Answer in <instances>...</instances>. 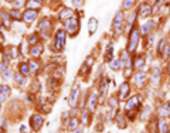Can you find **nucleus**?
I'll list each match as a JSON object with an SVG mask.
<instances>
[{
  "label": "nucleus",
  "instance_id": "2eb2a0df",
  "mask_svg": "<svg viewBox=\"0 0 170 133\" xmlns=\"http://www.w3.org/2000/svg\"><path fill=\"white\" fill-rule=\"evenodd\" d=\"M72 9H62L60 13V20H64V21H67L68 19H71V16H72Z\"/></svg>",
  "mask_w": 170,
  "mask_h": 133
},
{
  "label": "nucleus",
  "instance_id": "b1692460",
  "mask_svg": "<svg viewBox=\"0 0 170 133\" xmlns=\"http://www.w3.org/2000/svg\"><path fill=\"white\" fill-rule=\"evenodd\" d=\"M153 71H155V75H153V78H152V81H153V84H157L159 82V79H160V68L159 67H155L153 68Z\"/></svg>",
  "mask_w": 170,
  "mask_h": 133
},
{
  "label": "nucleus",
  "instance_id": "aec40b11",
  "mask_svg": "<svg viewBox=\"0 0 170 133\" xmlns=\"http://www.w3.org/2000/svg\"><path fill=\"white\" fill-rule=\"evenodd\" d=\"M95 102H96V95H95V92H92V94L90 95V99H88V108H90L91 110L95 109Z\"/></svg>",
  "mask_w": 170,
  "mask_h": 133
},
{
  "label": "nucleus",
  "instance_id": "39448f33",
  "mask_svg": "<svg viewBox=\"0 0 170 133\" xmlns=\"http://www.w3.org/2000/svg\"><path fill=\"white\" fill-rule=\"evenodd\" d=\"M38 30H40V33L44 35V37H48V34H50V31H51L50 20H43L40 24H38Z\"/></svg>",
  "mask_w": 170,
  "mask_h": 133
},
{
  "label": "nucleus",
  "instance_id": "7c9ffc66",
  "mask_svg": "<svg viewBox=\"0 0 170 133\" xmlns=\"http://www.w3.org/2000/svg\"><path fill=\"white\" fill-rule=\"evenodd\" d=\"M136 0H125L123 2V9L125 10H128V9H130L132 6H133V3H135Z\"/></svg>",
  "mask_w": 170,
  "mask_h": 133
},
{
  "label": "nucleus",
  "instance_id": "4be33fe9",
  "mask_svg": "<svg viewBox=\"0 0 170 133\" xmlns=\"http://www.w3.org/2000/svg\"><path fill=\"white\" fill-rule=\"evenodd\" d=\"M111 68L114 69V71H118V69H120V68H122V61H120L119 58L114 59V61L111 62Z\"/></svg>",
  "mask_w": 170,
  "mask_h": 133
},
{
  "label": "nucleus",
  "instance_id": "6ab92c4d",
  "mask_svg": "<svg viewBox=\"0 0 170 133\" xmlns=\"http://www.w3.org/2000/svg\"><path fill=\"white\" fill-rule=\"evenodd\" d=\"M41 53H43V45L41 44L34 45V47H31V50H30V54H33L34 57H38Z\"/></svg>",
  "mask_w": 170,
  "mask_h": 133
},
{
  "label": "nucleus",
  "instance_id": "37998d69",
  "mask_svg": "<svg viewBox=\"0 0 170 133\" xmlns=\"http://www.w3.org/2000/svg\"><path fill=\"white\" fill-rule=\"evenodd\" d=\"M3 41H5V37H3V34L0 33V43H3Z\"/></svg>",
  "mask_w": 170,
  "mask_h": 133
},
{
  "label": "nucleus",
  "instance_id": "423d86ee",
  "mask_svg": "<svg viewBox=\"0 0 170 133\" xmlns=\"http://www.w3.org/2000/svg\"><path fill=\"white\" fill-rule=\"evenodd\" d=\"M78 95H80V88L78 86H75L72 89V92L70 95V99H68V104H70L71 108H75L77 106V102H78Z\"/></svg>",
  "mask_w": 170,
  "mask_h": 133
},
{
  "label": "nucleus",
  "instance_id": "de8ad7c7",
  "mask_svg": "<svg viewBox=\"0 0 170 133\" xmlns=\"http://www.w3.org/2000/svg\"><path fill=\"white\" fill-rule=\"evenodd\" d=\"M169 11H170V10H169Z\"/></svg>",
  "mask_w": 170,
  "mask_h": 133
},
{
  "label": "nucleus",
  "instance_id": "ea45409f",
  "mask_svg": "<svg viewBox=\"0 0 170 133\" xmlns=\"http://www.w3.org/2000/svg\"><path fill=\"white\" fill-rule=\"evenodd\" d=\"M109 104L112 105L114 108H116V105H118V101H116L115 98H111V99H109Z\"/></svg>",
  "mask_w": 170,
  "mask_h": 133
},
{
  "label": "nucleus",
  "instance_id": "f8f14e48",
  "mask_svg": "<svg viewBox=\"0 0 170 133\" xmlns=\"http://www.w3.org/2000/svg\"><path fill=\"white\" fill-rule=\"evenodd\" d=\"M146 82V75L143 74V72H138V74L135 75V84L138 88H142L143 85H145Z\"/></svg>",
  "mask_w": 170,
  "mask_h": 133
},
{
  "label": "nucleus",
  "instance_id": "79ce46f5",
  "mask_svg": "<svg viewBox=\"0 0 170 133\" xmlns=\"http://www.w3.org/2000/svg\"><path fill=\"white\" fill-rule=\"evenodd\" d=\"M14 5H16V6H20L21 2H20V0H14Z\"/></svg>",
  "mask_w": 170,
  "mask_h": 133
},
{
  "label": "nucleus",
  "instance_id": "ddd939ff",
  "mask_svg": "<svg viewBox=\"0 0 170 133\" xmlns=\"http://www.w3.org/2000/svg\"><path fill=\"white\" fill-rule=\"evenodd\" d=\"M0 17H2V20H3V26H6V27H10L11 17H10V14H9L7 11H5V10H0Z\"/></svg>",
  "mask_w": 170,
  "mask_h": 133
},
{
  "label": "nucleus",
  "instance_id": "f704fd0d",
  "mask_svg": "<svg viewBox=\"0 0 170 133\" xmlns=\"http://www.w3.org/2000/svg\"><path fill=\"white\" fill-rule=\"evenodd\" d=\"M143 65H145V59H143V58H138V59H136V64H135L136 68H142Z\"/></svg>",
  "mask_w": 170,
  "mask_h": 133
},
{
  "label": "nucleus",
  "instance_id": "393cba45",
  "mask_svg": "<svg viewBox=\"0 0 170 133\" xmlns=\"http://www.w3.org/2000/svg\"><path fill=\"white\" fill-rule=\"evenodd\" d=\"M14 81L20 85H24L26 82H27V79L23 77V74H14Z\"/></svg>",
  "mask_w": 170,
  "mask_h": 133
},
{
  "label": "nucleus",
  "instance_id": "c03bdc74",
  "mask_svg": "<svg viewBox=\"0 0 170 133\" xmlns=\"http://www.w3.org/2000/svg\"><path fill=\"white\" fill-rule=\"evenodd\" d=\"M5 2H9V3H14V0H5Z\"/></svg>",
  "mask_w": 170,
  "mask_h": 133
},
{
  "label": "nucleus",
  "instance_id": "5701e85b",
  "mask_svg": "<svg viewBox=\"0 0 170 133\" xmlns=\"http://www.w3.org/2000/svg\"><path fill=\"white\" fill-rule=\"evenodd\" d=\"M153 26H155V23H153L152 20H150V21H147V23H146V24L143 26V27H142V34H143V35L147 34V33H149V30L152 29Z\"/></svg>",
  "mask_w": 170,
  "mask_h": 133
},
{
  "label": "nucleus",
  "instance_id": "20e7f679",
  "mask_svg": "<svg viewBox=\"0 0 170 133\" xmlns=\"http://www.w3.org/2000/svg\"><path fill=\"white\" fill-rule=\"evenodd\" d=\"M122 23H123V13L122 11H118L115 14V19H114V30H115V34H120L122 31Z\"/></svg>",
  "mask_w": 170,
  "mask_h": 133
},
{
  "label": "nucleus",
  "instance_id": "4c0bfd02",
  "mask_svg": "<svg viewBox=\"0 0 170 133\" xmlns=\"http://www.w3.org/2000/svg\"><path fill=\"white\" fill-rule=\"evenodd\" d=\"M72 5H74L75 7H80V6L84 5V0H72Z\"/></svg>",
  "mask_w": 170,
  "mask_h": 133
},
{
  "label": "nucleus",
  "instance_id": "c85d7f7f",
  "mask_svg": "<svg viewBox=\"0 0 170 133\" xmlns=\"http://www.w3.org/2000/svg\"><path fill=\"white\" fill-rule=\"evenodd\" d=\"M159 113L162 115V116H169V115H170L169 106H162V108L159 109Z\"/></svg>",
  "mask_w": 170,
  "mask_h": 133
},
{
  "label": "nucleus",
  "instance_id": "58836bf2",
  "mask_svg": "<svg viewBox=\"0 0 170 133\" xmlns=\"http://www.w3.org/2000/svg\"><path fill=\"white\" fill-rule=\"evenodd\" d=\"M88 120H90V116H88V113H84V115H82V122H84L85 125H88V123H90Z\"/></svg>",
  "mask_w": 170,
  "mask_h": 133
},
{
  "label": "nucleus",
  "instance_id": "f03ea898",
  "mask_svg": "<svg viewBox=\"0 0 170 133\" xmlns=\"http://www.w3.org/2000/svg\"><path fill=\"white\" fill-rule=\"evenodd\" d=\"M65 30H58L57 31V34H55V40H54V50L55 51H61V50L64 48L65 45Z\"/></svg>",
  "mask_w": 170,
  "mask_h": 133
},
{
  "label": "nucleus",
  "instance_id": "dca6fc26",
  "mask_svg": "<svg viewBox=\"0 0 170 133\" xmlns=\"http://www.w3.org/2000/svg\"><path fill=\"white\" fill-rule=\"evenodd\" d=\"M140 102V98L139 96H133V98H130L128 101V104H126V110H130V109H133L136 105Z\"/></svg>",
  "mask_w": 170,
  "mask_h": 133
},
{
  "label": "nucleus",
  "instance_id": "c9c22d12",
  "mask_svg": "<svg viewBox=\"0 0 170 133\" xmlns=\"http://www.w3.org/2000/svg\"><path fill=\"white\" fill-rule=\"evenodd\" d=\"M105 58L108 59V61H111V58H112V44L109 45V50H106V55Z\"/></svg>",
  "mask_w": 170,
  "mask_h": 133
},
{
  "label": "nucleus",
  "instance_id": "f257e3e1",
  "mask_svg": "<svg viewBox=\"0 0 170 133\" xmlns=\"http://www.w3.org/2000/svg\"><path fill=\"white\" fill-rule=\"evenodd\" d=\"M80 30V20L75 19V17H71L65 21V31L70 35H75Z\"/></svg>",
  "mask_w": 170,
  "mask_h": 133
},
{
  "label": "nucleus",
  "instance_id": "7ed1b4c3",
  "mask_svg": "<svg viewBox=\"0 0 170 133\" xmlns=\"http://www.w3.org/2000/svg\"><path fill=\"white\" fill-rule=\"evenodd\" d=\"M138 43H139V31L138 30H132V33L129 35V43H128V51L133 53L136 47H138Z\"/></svg>",
  "mask_w": 170,
  "mask_h": 133
},
{
  "label": "nucleus",
  "instance_id": "a18cd8bd",
  "mask_svg": "<svg viewBox=\"0 0 170 133\" xmlns=\"http://www.w3.org/2000/svg\"><path fill=\"white\" fill-rule=\"evenodd\" d=\"M75 133H81V129H78V130H75Z\"/></svg>",
  "mask_w": 170,
  "mask_h": 133
},
{
  "label": "nucleus",
  "instance_id": "bb28decb",
  "mask_svg": "<svg viewBox=\"0 0 170 133\" xmlns=\"http://www.w3.org/2000/svg\"><path fill=\"white\" fill-rule=\"evenodd\" d=\"M162 57H163V59H169V57H170V45L167 44L165 47V50L162 51Z\"/></svg>",
  "mask_w": 170,
  "mask_h": 133
},
{
  "label": "nucleus",
  "instance_id": "a19ab883",
  "mask_svg": "<svg viewBox=\"0 0 170 133\" xmlns=\"http://www.w3.org/2000/svg\"><path fill=\"white\" fill-rule=\"evenodd\" d=\"M30 65H31L30 69H37V68H38V64H37V62H34V61H31Z\"/></svg>",
  "mask_w": 170,
  "mask_h": 133
},
{
  "label": "nucleus",
  "instance_id": "6e6552de",
  "mask_svg": "<svg viewBox=\"0 0 170 133\" xmlns=\"http://www.w3.org/2000/svg\"><path fill=\"white\" fill-rule=\"evenodd\" d=\"M41 125H43V118H41L40 115H33L31 116V128L37 132V130H40Z\"/></svg>",
  "mask_w": 170,
  "mask_h": 133
},
{
  "label": "nucleus",
  "instance_id": "a211bd4d",
  "mask_svg": "<svg viewBox=\"0 0 170 133\" xmlns=\"http://www.w3.org/2000/svg\"><path fill=\"white\" fill-rule=\"evenodd\" d=\"M9 94H10V88L9 86H2V89H0V102H5L6 98L9 96Z\"/></svg>",
  "mask_w": 170,
  "mask_h": 133
},
{
  "label": "nucleus",
  "instance_id": "9b49d317",
  "mask_svg": "<svg viewBox=\"0 0 170 133\" xmlns=\"http://www.w3.org/2000/svg\"><path fill=\"white\" fill-rule=\"evenodd\" d=\"M41 5H43V0H27L26 2V6H27V10H34V9H40Z\"/></svg>",
  "mask_w": 170,
  "mask_h": 133
},
{
  "label": "nucleus",
  "instance_id": "e433bc0d",
  "mask_svg": "<svg viewBox=\"0 0 170 133\" xmlns=\"http://www.w3.org/2000/svg\"><path fill=\"white\" fill-rule=\"evenodd\" d=\"M2 77H3V79H6V81H7V79L10 78V71H9V69L3 71V72H2Z\"/></svg>",
  "mask_w": 170,
  "mask_h": 133
},
{
  "label": "nucleus",
  "instance_id": "72a5a7b5",
  "mask_svg": "<svg viewBox=\"0 0 170 133\" xmlns=\"http://www.w3.org/2000/svg\"><path fill=\"white\" fill-rule=\"evenodd\" d=\"M10 16H11V17H13L14 20H19V19H20V11H19V10H11V11H10Z\"/></svg>",
  "mask_w": 170,
  "mask_h": 133
},
{
  "label": "nucleus",
  "instance_id": "49530a36",
  "mask_svg": "<svg viewBox=\"0 0 170 133\" xmlns=\"http://www.w3.org/2000/svg\"><path fill=\"white\" fill-rule=\"evenodd\" d=\"M169 72H170V64H169Z\"/></svg>",
  "mask_w": 170,
  "mask_h": 133
},
{
  "label": "nucleus",
  "instance_id": "0eeeda50",
  "mask_svg": "<svg viewBox=\"0 0 170 133\" xmlns=\"http://www.w3.org/2000/svg\"><path fill=\"white\" fill-rule=\"evenodd\" d=\"M152 11H153V9H152L147 3H142V5L139 6V16L140 17H147V16L152 14Z\"/></svg>",
  "mask_w": 170,
  "mask_h": 133
},
{
  "label": "nucleus",
  "instance_id": "473e14b6",
  "mask_svg": "<svg viewBox=\"0 0 170 133\" xmlns=\"http://www.w3.org/2000/svg\"><path fill=\"white\" fill-rule=\"evenodd\" d=\"M166 45H167V41H166L165 38H162V40H160V43H159V48H157V50H159V53L163 51V48H165Z\"/></svg>",
  "mask_w": 170,
  "mask_h": 133
},
{
  "label": "nucleus",
  "instance_id": "2f4dec72",
  "mask_svg": "<svg viewBox=\"0 0 170 133\" xmlns=\"http://www.w3.org/2000/svg\"><path fill=\"white\" fill-rule=\"evenodd\" d=\"M29 43H30V44H35V43H38V35H37V34H31L30 37H29Z\"/></svg>",
  "mask_w": 170,
  "mask_h": 133
},
{
  "label": "nucleus",
  "instance_id": "a878e982",
  "mask_svg": "<svg viewBox=\"0 0 170 133\" xmlns=\"http://www.w3.org/2000/svg\"><path fill=\"white\" fill-rule=\"evenodd\" d=\"M19 68H20V72L23 75H29V74H30V67H29L27 64H24V62H21Z\"/></svg>",
  "mask_w": 170,
  "mask_h": 133
},
{
  "label": "nucleus",
  "instance_id": "f3484780",
  "mask_svg": "<svg viewBox=\"0 0 170 133\" xmlns=\"http://www.w3.org/2000/svg\"><path fill=\"white\" fill-rule=\"evenodd\" d=\"M96 29H98V20L96 19H90V23H88V30H90V34L92 35L96 31Z\"/></svg>",
  "mask_w": 170,
  "mask_h": 133
},
{
  "label": "nucleus",
  "instance_id": "412c9836",
  "mask_svg": "<svg viewBox=\"0 0 170 133\" xmlns=\"http://www.w3.org/2000/svg\"><path fill=\"white\" fill-rule=\"evenodd\" d=\"M157 128H159V133H169V126H167L165 120H159Z\"/></svg>",
  "mask_w": 170,
  "mask_h": 133
},
{
  "label": "nucleus",
  "instance_id": "cd10ccee",
  "mask_svg": "<svg viewBox=\"0 0 170 133\" xmlns=\"http://www.w3.org/2000/svg\"><path fill=\"white\" fill-rule=\"evenodd\" d=\"M77 126H78V119L74 118L70 120V125H68V130H74V129H77Z\"/></svg>",
  "mask_w": 170,
  "mask_h": 133
},
{
  "label": "nucleus",
  "instance_id": "4468645a",
  "mask_svg": "<svg viewBox=\"0 0 170 133\" xmlns=\"http://www.w3.org/2000/svg\"><path fill=\"white\" fill-rule=\"evenodd\" d=\"M19 55V51H17V48L16 47H7V50H6V58H16Z\"/></svg>",
  "mask_w": 170,
  "mask_h": 133
},
{
  "label": "nucleus",
  "instance_id": "c756f323",
  "mask_svg": "<svg viewBox=\"0 0 170 133\" xmlns=\"http://www.w3.org/2000/svg\"><path fill=\"white\" fill-rule=\"evenodd\" d=\"M7 65H9V58H6V57H5L3 62H2V65H0V72L6 71V69H7Z\"/></svg>",
  "mask_w": 170,
  "mask_h": 133
},
{
  "label": "nucleus",
  "instance_id": "9d476101",
  "mask_svg": "<svg viewBox=\"0 0 170 133\" xmlns=\"http://www.w3.org/2000/svg\"><path fill=\"white\" fill-rule=\"evenodd\" d=\"M35 17H37V11L35 10H26L24 14H23V20L26 23H31Z\"/></svg>",
  "mask_w": 170,
  "mask_h": 133
},
{
  "label": "nucleus",
  "instance_id": "1a4fd4ad",
  "mask_svg": "<svg viewBox=\"0 0 170 133\" xmlns=\"http://www.w3.org/2000/svg\"><path fill=\"white\" fill-rule=\"evenodd\" d=\"M129 91H130V86L128 82H123V84L120 85V88H119V98L123 101V99H126V96H128V94H129Z\"/></svg>",
  "mask_w": 170,
  "mask_h": 133
}]
</instances>
